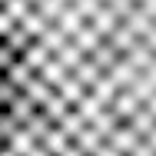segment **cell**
I'll return each mask as SVG.
<instances>
[{"instance_id":"cell-15","label":"cell","mask_w":156,"mask_h":156,"mask_svg":"<svg viewBox=\"0 0 156 156\" xmlns=\"http://www.w3.org/2000/svg\"><path fill=\"white\" fill-rule=\"evenodd\" d=\"M33 40H40V43H43L50 53H57V50H60L63 43L70 40V37H66V33H63L57 23H47V27H43V33H40V37H33Z\"/></svg>"},{"instance_id":"cell-17","label":"cell","mask_w":156,"mask_h":156,"mask_svg":"<svg viewBox=\"0 0 156 156\" xmlns=\"http://www.w3.org/2000/svg\"><path fill=\"white\" fill-rule=\"evenodd\" d=\"M73 143H76V146H80V150H83L87 156H93V153H96V146L103 143V136H100V133H96L93 126L87 123L83 129H80V133H76V136H73Z\"/></svg>"},{"instance_id":"cell-9","label":"cell","mask_w":156,"mask_h":156,"mask_svg":"<svg viewBox=\"0 0 156 156\" xmlns=\"http://www.w3.org/2000/svg\"><path fill=\"white\" fill-rule=\"evenodd\" d=\"M136 73H140V70H133V66L126 63V57H123V53H120V60H116L110 70H106V76H110V80H113L120 90H123V87H129V83L136 80Z\"/></svg>"},{"instance_id":"cell-32","label":"cell","mask_w":156,"mask_h":156,"mask_svg":"<svg viewBox=\"0 0 156 156\" xmlns=\"http://www.w3.org/2000/svg\"><path fill=\"white\" fill-rule=\"evenodd\" d=\"M23 156H53V153H50V150H47V146H43V143L37 140V143H33V146H30V150H27Z\"/></svg>"},{"instance_id":"cell-41","label":"cell","mask_w":156,"mask_h":156,"mask_svg":"<svg viewBox=\"0 0 156 156\" xmlns=\"http://www.w3.org/2000/svg\"><path fill=\"white\" fill-rule=\"evenodd\" d=\"M0 110H3V106H0Z\"/></svg>"},{"instance_id":"cell-5","label":"cell","mask_w":156,"mask_h":156,"mask_svg":"<svg viewBox=\"0 0 156 156\" xmlns=\"http://www.w3.org/2000/svg\"><path fill=\"white\" fill-rule=\"evenodd\" d=\"M87 57H90V60L96 63V66H100V70H103V73H106V70H110V66H113V63L120 60V53H116V50H113V43H110V40H106V37H103V40H100V43H96L93 50H90V53H87Z\"/></svg>"},{"instance_id":"cell-25","label":"cell","mask_w":156,"mask_h":156,"mask_svg":"<svg viewBox=\"0 0 156 156\" xmlns=\"http://www.w3.org/2000/svg\"><path fill=\"white\" fill-rule=\"evenodd\" d=\"M7 110H10V116H13L17 123L23 126V123H27V120L33 116V110H37V106H33V103H30V100H27L23 93H17V100H13V103H10Z\"/></svg>"},{"instance_id":"cell-13","label":"cell","mask_w":156,"mask_h":156,"mask_svg":"<svg viewBox=\"0 0 156 156\" xmlns=\"http://www.w3.org/2000/svg\"><path fill=\"white\" fill-rule=\"evenodd\" d=\"M53 23H57V27H60V30L66 33V37H73V33H76V27H83L87 20H83V17H80V13H76V10H73V7L66 3L60 13H57V20H53Z\"/></svg>"},{"instance_id":"cell-33","label":"cell","mask_w":156,"mask_h":156,"mask_svg":"<svg viewBox=\"0 0 156 156\" xmlns=\"http://www.w3.org/2000/svg\"><path fill=\"white\" fill-rule=\"evenodd\" d=\"M93 156H123V153H116V150H113V146H110V143L103 140V143L96 146V153H93Z\"/></svg>"},{"instance_id":"cell-18","label":"cell","mask_w":156,"mask_h":156,"mask_svg":"<svg viewBox=\"0 0 156 156\" xmlns=\"http://www.w3.org/2000/svg\"><path fill=\"white\" fill-rule=\"evenodd\" d=\"M17 23H20L23 30L30 33V37H40V33H43V27H47L50 20H47V17H43V13L37 10V7H30V10H27V13H23V17L17 20Z\"/></svg>"},{"instance_id":"cell-23","label":"cell","mask_w":156,"mask_h":156,"mask_svg":"<svg viewBox=\"0 0 156 156\" xmlns=\"http://www.w3.org/2000/svg\"><path fill=\"white\" fill-rule=\"evenodd\" d=\"M57 126H60L63 133H66V136H70V140H73V136H76V133H80V129H83V126H87V120H83V116H80V113H76V110H73V106H70V110H66V113H63L60 120H57Z\"/></svg>"},{"instance_id":"cell-35","label":"cell","mask_w":156,"mask_h":156,"mask_svg":"<svg viewBox=\"0 0 156 156\" xmlns=\"http://www.w3.org/2000/svg\"><path fill=\"white\" fill-rule=\"evenodd\" d=\"M0 156H17V153H10V150H7V143H3V146H0Z\"/></svg>"},{"instance_id":"cell-27","label":"cell","mask_w":156,"mask_h":156,"mask_svg":"<svg viewBox=\"0 0 156 156\" xmlns=\"http://www.w3.org/2000/svg\"><path fill=\"white\" fill-rule=\"evenodd\" d=\"M129 90L140 96V103H143V100H150V96L156 93V83L150 80V76H146V73H143V70H140V73H136V80L129 83Z\"/></svg>"},{"instance_id":"cell-31","label":"cell","mask_w":156,"mask_h":156,"mask_svg":"<svg viewBox=\"0 0 156 156\" xmlns=\"http://www.w3.org/2000/svg\"><path fill=\"white\" fill-rule=\"evenodd\" d=\"M140 40H143V43H146V47H150V50H153V53H156V23H153V27H150V30H146V33H143Z\"/></svg>"},{"instance_id":"cell-34","label":"cell","mask_w":156,"mask_h":156,"mask_svg":"<svg viewBox=\"0 0 156 156\" xmlns=\"http://www.w3.org/2000/svg\"><path fill=\"white\" fill-rule=\"evenodd\" d=\"M60 156H87V153H83V150H80V146H76L73 140H70V146H66V150H63Z\"/></svg>"},{"instance_id":"cell-28","label":"cell","mask_w":156,"mask_h":156,"mask_svg":"<svg viewBox=\"0 0 156 156\" xmlns=\"http://www.w3.org/2000/svg\"><path fill=\"white\" fill-rule=\"evenodd\" d=\"M0 7H3V10H7L13 20H20V17H23V13H27V10L33 7V3H30V0H3Z\"/></svg>"},{"instance_id":"cell-1","label":"cell","mask_w":156,"mask_h":156,"mask_svg":"<svg viewBox=\"0 0 156 156\" xmlns=\"http://www.w3.org/2000/svg\"><path fill=\"white\" fill-rule=\"evenodd\" d=\"M140 140H143V136H140V133H136V129H133V126L126 123H120L116 126V129H113V133H110V136H106V143H110V146H113V150H116V153H129V150H133V146H136V143H140Z\"/></svg>"},{"instance_id":"cell-12","label":"cell","mask_w":156,"mask_h":156,"mask_svg":"<svg viewBox=\"0 0 156 156\" xmlns=\"http://www.w3.org/2000/svg\"><path fill=\"white\" fill-rule=\"evenodd\" d=\"M37 73H40V76H43L50 87H57V83H60V80L66 76V73H70V70H66V66L60 63V57H57V53H50V57H47V63H43Z\"/></svg>"},{"instance_id":"cell-38","label":"cell","mask_w":156,"mask_h":156,"mask_svg":"<svg viewBox=\"0 0 156 156\" xmlns=\"http://www.w3.org/2000/svg\"><path fill=\"white\" fill-rule=\"evenodd\" d=\"M100 3H106V0H100Z\"/></svg>"},{"instance_id":"cell-3","label":"cell","mask_w":156,"mask_h":156,"mask_svg":"<svg viewBox=\"0 0 156 156\" xmlns=\"http://www.w3.org/2000/svg\"><path fill=\"white\" fill-rule=\"evenodd\" d=\"M20 93L27 96V100H30L33 106H43V103H47V96L53 93V87H50V83H47V80L40 76V73H33L30 80H27V83L20 87Z\"/></svg>"},{"instance_id":"cell-2","label":"cell","mask_w":156,"mask_h":156,"mask_svg":"<svg viewBox=\"0 0 156 156\" xmlns=\"http://www.w3.org/2000/svg\"><path fill=\"white\" fill-rule=\"evenodd\" d=\"M87 23H90V27H93L100 37H106V33H110L113 27H116V23H120V13H116L110 3H100L93 13H90V20H87Z\"/></svg>"},{"instance_id":"cell-30","label":"cell","mask_w":156,"mask_h":156,"mask_svg":"<svg viewBox=\"0 0 156 156\" xmlns=\"http://www.w3.org/2000/svg\"><path fill=\"white\" fill-rule=\"evenodd\" d=\"M13 23H17V20H13V17H10V13H7V10H3V7H0V37H3V33L10 30V27H13Z\"/></svg>"},{"instance_id":"cell-6","label":"cell","mask_w":156,"mask_h":156,"mask_svg":"<svg viewBox=\"0 0 156 156\" xmlns=\"http://www.w3.org/2000/svg\"><path fill=\"white\" fill-rule=\"evenodd\" d=\"M17 57H20L23 63H27V66H30L33 73H37V70H40V66L47 63V57H50V50H47V47H43L40 40H30V43H27V47H23L20 53H17Z\"/></svg>"},{"instance_id":"cell-4","label":"cell","mask_w":156,"mask_h":156,"mask_svg":"<svg viewBox=\"0 0 156 156\" xmlns=\"http://www.w3.org/2000/svg\"><path fill=\"white\" fill-rule=\"evenodd\" d=\"M120 123H123V116H116L110 106H100L93 116H90V126H93V129L100 133V136H103V140H106V136H110V133H113V129H116Z\"/></svg>"},{"instance_id":"cell-7","label":"cell","mask_w":156,"mask_h":156,"mask_svg":"<svg viewBox=\"0 0 156 156\" xmlns=\"http://www.w3.org/2000/svg\"><path fill=\"white\" fill-rule=\"evenodd\" d=\"M106 40L113 43V50H116V53H126V50H129V47H133V43H136L140 37H136V33H133V30H129V27L123 23V20H120V23H116L113 30L106 33Z\"/></svg>"},{"instance_id":"cell-16","label":"cell","mask_w":156,"mask_h":156,"mask_svg":"<svg viewBox=\"0 0 156 156\" xmlns=\"http://www.w3.org/2000/svg\"><path fill=\"white\" fill-rule=\"evenodd\" d=\"M70 73H73V76H76V80H80V83L87 87V90H90V87H93V80L100 76V73H103V70H100V66H96V63L90 60V57H83V60L76 63V66H73Z\"/></svg>"},{"instance_id":"cell-20","label":"cell","mask_w":156,"mask_h":156,"mask_svg":"<svg viewBox=\"0 0 156 156\" xmlns=\"http://www.w3.org/2000/svg\"><path fill=\"white\" fill-rule=\"evenodd\" d=\"M3 76H7V80H10V83L20 90V87H23V83H27V80L33 76V70H30V66H27L23 60H20V57H17V60H13L10 66H7V70H3Z\"/></svg>"},{"instance_id":"cell-39","label":"cell","mask_w":156,"mask_h":156,"mask_svg":"<svg viewBox=\"0 0 156 156\" xmlns=\"http://www.w3.org/2000/svg\"><path fill=\"white\" fill-rule=\"evenodd\" d=\"M136 3H140V0H136Z\"/></svg>"},{"instance_id":"cell-8","label":"cell","mask_w":156,"mask_h":156,"mask_svg":"<svg viewBox=\"0 0 156 156\" xmlns=\"http://www.w3.org/2000/svg\"><path fill=\"white\" fill-rule=\"evenodd\" d=\"M136 106H140V96L133 93V90H129V87H123V90H116V96H113V103H110V110H113V113H116V116H129V113H133V110H136Z\"/></svg>"},{"instance_id":"cell-40","label":"cell","mask_w":156,"mask_h":156,"mask_svg":"<svg viewBox=\"0 0 156 156\" xmlns=\"http://www.w3.org/2000/svg\"><path fill=\"white\" fill-rule=\"evenodd\" d=\"M0 3H3V0H0Z\"/></svg>"},{"instance_id":"cell-11","label":"cell","mask_w":156,"mask_h":156,"mask_svg":"<svg viewBox=\"0 0 156 156\" xmlns=\"http://www.w3.org/2000/svg\"><path fill=\"white\" fill-rule=\"evenodd\" d=\"M53 90H57V93H60L63 100L70 103V106H73V103L80 100V96L87 93V87H83V83H80L76 76H73V73H66V76H63V80H60V83H57V87H53Z\"/></svg>"},{"instance_id":"cell-19","label":"cell","mask_w":156,"mask_h":156,"mask_svg":"<svg viewBox=\"0 0 156 156\" xmlns=\"http://www.w3.org/2000/svg\"><path fill=\"white\" fill-rule=\"evenodd\" d=\"M70 40H73V43H76V47H80L83 53H90V50H93L96 43L103 40V37H100V33H96L93 27H90V23H83V27H76V33H73Z\"/></svg>"},{"instance_id":"cell-36","label":"cell","mask_w":156,"mask_h":156,"mask_svg":"<svg viewBox=\"0 0 156 156\" xmlns=\"http://www.w3.org/2000/svg\"><path fill=\"white\" fill-rule=\"evenodd\" d=\"M0 146H3V133H0Z\"/></svg>"},{"instance_id":"cell-10","label":"cell","mask_w":156,"mask_h":156,"mask_svg":"<svg viewBox=\"0 0 156 156\" xmlns=\"http://www.w3.org/2000/svg\"><path fill=\"white\" fill-rule=\"evenodd\" d=\"M116 90H120V87H116L106 73H100V76L93 80V87H90V93L96 96V103H100V106H110V103H113V96H116Z\"/></svg>"},{"instance_id":"cell-22","label":"cell","mask_w":156,"mask_h":156,"mask_svg":"<svg viewBox=\"0 0 156 156\" xmlns=\"http://www.w3.org/2000/svg\"><path fill=\"white\" fill-rule=\"evenodd\" d=\"M40 110L47 113V120H50V123H57V120H60V116H63V113L70 110V103H66V100H63V96L57 93V90H53V93L47 96V103H43Z\"/></svg>"},{"instance_id":"cell-14","label":"cell","mask_w":156,"mask_h":156,"mask_svg":"<svg viewBox=\"0 0 156 156\" xmlns=\"http://www.w3.org/2000/svg\"><path fill=\"white\" fill-rule=\"evenodd\" d=\"M40 143H43V146H47V150H50V153H53V156H60L63 150L70 146V136H66V133H63V129H60V126L53 123V126H50V129H47V133H43V140H40Z\"/></svg>"},{"instance_id":"cell-21","label":"cell","mask_w":156,"mask_h":156,"mask_svg":"<svg viewBox=\"0 0 156 156\" xmlns=\"http://www.w3.org/2000/svg\"><path fill=\"white\" fill-rule=\"evenodd\" d=\"M0 40H3V43H7V47L13 50V53H20V50H23V47H27V43H30V40H33V37H30V33H27V30H23L20 23H13V27H10V30L3 33Z\"/></svg>"},{"instance_id":"cell-24","label":"cell","mask_w":156,"mask_h":156,"mask_svg":"<svg viewBox=\"0 0 156 156\" xmlns=\"http://www.w3.org/2000/svg\"><path fill=\"white\" fill-rule=\"evenodd\" d=\"M50 126H53V123L47 120V113H43V110L37 106V110H33V116H30V120H27V123H23V129L30 133L33 140H43V133H47Z\"/></svg>"},{"instance_id":"cell-29","label":"cell","mask_w":156,"mask_h":156,"mask_svg":"<svg viewBox=\"0 0 156 156\" xmlns=\"http://www.w3.org/2000/svg\"><path fill=\"white\" fill-rule=\"evenodd\" d=\"M17 93H20V90H17V87H13V83L0 73V106H10V103L17 100Z\"/></svg>"},{"instance_id":"cell-37","label":"cell","mask_w":156,"mask_h":156,"mask_svg":"<svg viewBox=\"0 0 156 156\" xmlns=\"http://www.w3.org/2000/svg\"><path fill=\"white\" fill-rule=\"evenodd\" d=\"M63 3H73V0H63Z\"/></svg>"},{"instance_id":"cell-26","label":"cell","mask_w":156,"mask_h":156,"mask_svg":"<svg viewBox=\"0 0 156 156\" xmlns=\"http://www.w3.org/2000/svg\"><path fill=\"white\" fill-rule=\"evenodd\" d=\"M57 57H60V63L66 66V70H73V66H76L80 60H83L87 53H83V50H80L76 43H73V40H66V43L60 47V50H57Z\"/></svg>"}]
</instances>
